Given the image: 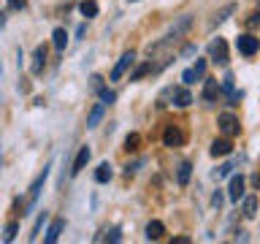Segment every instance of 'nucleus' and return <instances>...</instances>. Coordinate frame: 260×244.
<instances>
[{
	"label": "nucleus",
	"mask_w": 260,
	"mask_h": 244,
	"mask_svg": "<svg viewBox=\"0 0 260 244\" xmlns=\"http://www.w3.org/2000/svg\"><path fill=\"white\" fill-rule=\"evenodd\" d=\"M79 11L87 16V19H92V16H98V3L95 0H81L79 3Z\"/></svg>",
	"instance_id": "20"
},
{
	"label": "nucleus",
	"mask_w": 260,
	"mask_h": 244,
	"mask_svg": "<svg viewBox=\"0 0 260 244\" xmlns=\"http://www.w3.org/2000/svg\"><path fill=\"white\" fill-rule=\"evenodd\" d=\"M16 231H19V225H16V223H8V225H6V233H3V239H6V241H14Z\"/></svg>",
	"instance_id": "26"
},
{
	"label": "nucleus",
	"mask_w": 260,
	"mask_h": 244,
	"mask_svg": "<svg viewBox=\"0 0 260 244\" xmlns=\"http://www.w3.org/2000/svg\"><path fill=\"white\" fill-rule=\"evenodd\" d=\"M195 79H198V76H195V71H192V68H187V71L182 73V81H184V84H192Z\"/></svg>",
	"instance_id": "31"
},
{
	"label": "nucleus",
	"mask_w": 260,
	"mask_h": 244,
	"mask_svg": "<svg viewBox=\"0 0 260 244\" xmlns=\"http://www.w3.org/2000/svg\"><path fill=\"white\" fill-rule=\"evenodd\" d=\"M209 54H211V63L228 65V60H231V54H228V41L217 36V41H211V46H209Z\"/></svg>",
	"instance_id": "3"
},
{
	"label": "nucleus",
	"mask_w": 260,
	"mask_h": 244,
	"mask_svg": "<svg viewBox=\"0 0 260 244\" xmlns=\"http://www.w3.org/2000/svg\"><path fill=\"white\" fill-rule=\"evenodd\" d=\"M231 14H236V6H233V3L222 6V8H219V11L214 14V19H211V27H217V24H222V22H225Z\"/></svg>",
	"instance_id": "18"
},
{
	"label": "nucleus",
	"mask_w": 260,
	"mask_h": 244,
	"mask_svg": "<svg viewBox=\"0 0 260 244\" xmlns=\"http://www.w3.org/2000/svg\"><path fill=\"white\" fill-rule=\"evenodd\" d=\"M236 49H239L244 57H252V54H257V49H260V38H255L252 33H241V36L236 38Z\"/></svg>",
	"instance_id": "2"
},
{
	"label": "nucleus",
	"mask_w": 260,
	"mask_h": 244,
	"mask_svg": "<svg viewBox=\"0 0 260 244\" xmlns=\"http://www.w3.org/2000/svg\"><path fill=\"white\" fill-rule=\"evenodd\" d=\"M101 101H103V103H114V101H117V95H114L111 89L103 87V89H101Z\"/></svg>",
	"instance_id": "28"
},
{
	"label": "nucleus",
	"mask_w": 260,
	"mask_h": 244,
	"mask_svg": "<svg viewBox=\"0 0 260 244\" xmlns=\"http://www.w3.org/2000/svg\"><path fill=\"white\" fill-rule=\"evenodd\" d=\"M184 141H187V136L179 125H168L162 130V144L166 146H184Z\"/></svg>",
	"instance_id": "5"
},
{
	"label": "nucleus",
	"mask_w": 260,
	"mask_h": 244,
	"mask_svg": "<svg viewBox=\"0 0 260 244\" xmlns=\"http://www.w3.org/2000/svg\"><path fill=\"white\" fill-rule=\"evenodd\" d=\"M174 244H190V239H187V236H176Z\"/></svg>",
	"instance_id": "36"
},
{
	"label": "nucleus",
	"mask_w": 260,
	"mask_h": 244,
	"mask_svg": "<svg viewBox=\"0 0 260 244\" xmlns=\"http://www.w3.org/2000/svg\"><path fill=\"white\" fill-rule=\"evenodd\" d=\"M144 233H146L149 241H157V239H162V233H166V225H162L160 220H149L146 228H144Z\"/></svg>",
	"instance_id": "14"
},
{
	"label": "nucleus",
	"mask_w": 260,
	"mask_h": 244,
	"mask_svg": "<svg viewBox=\"0 0 260 244\" xmlns=\"http://www.w3.org/2000/svg\"><path fill=\"white\" fill-rule=\"evenodd\" d=\"M217 125H219V130H222V136H228V138L239 136V130H241L239 117H236V114H231V111H222V114H219V117H217Z\"/></svg>",
	"instance_id": "1"
},
{
	"label": "nucleus",
	"mask_w": 260,
	"mask_h": 244,
	"mask_svg": "<svg viewBox=\"0 0 260 244\" xmlns=\"http://www.w3.org/2000/svg\"><path fill=\"white\" fill-rule=\"evenodd\" d=\"M109 179H111V166H109V163H101V166H98V171H95V182L106 185Z\"/></svg>",
	"instance_id": "21"
},
{
	"label": "nucleus",
	"mask_w": 260,
	"mask_h": 244,
	"mask_svg": "<svg viewBox=\"0 0 260 244\" xmlns=\"http://www.w3.org/2000/svg\"><path fill=\"white\" fill-rule=\"evenodd\" d=\"M217 95H219L217 79H206V84H203V101H217Z\"/></svg>",
	"instance_id": "17"
},
{
	"label": "nucleus",
	"mask_w": 260,
	"mask_h": 244,
	"mask_svg": "<svg viewBox=\"0 0 260 244\" xmlns=\"http://www.w3.org/2000/svg\"><path fill=\"white\" fill-rule=\"evenodd\" d=\"M252 182H255V187L260 190V174H255V176H252Z\"/></svg>",
	"instance_id": "37"
},
{
	"label": "nucleus",
	"mask_w": 260,
	"mask_h": 244,
	"mask_svg": "<svg viewBox=\"0 0 260 244\" xmlns=\"http://www.w3.org/2000/svg\"><path fill=\"white\" fill-rule=\"evenodd\" d=\"M192 71H195V76H198V79H203V71H206V60H198V63L192 65Z\"/></svg>",
	"instance_id": "30"
},
{
	"label": "nucleus",
	"mask_w": 260,
	"mask_h": 244,
	"mask_svg": "<svg viewBox=\"0 0 260 244\" xmlns=\"http://www.w3.org/2000/svg\"><path fill=\"white\" fill-rule=\"evenodd\" d=\"M146 73H152V63H141V65H138V68H136L133 73H130V81H138V79H144Z\"/></svg>",
	"instance_id": "24"
},
{
	"label": "nucleus",
	"mask_w": 260,
	"mask_h": 244,
	"mask_svg": "<svg viewBox=\"0 0 260 244\" xmlns=\"http://www.w3.org/2000/svg\"><path fill=\"white\" fill-rule=\"evenodd\" d=\"M89 158H92V152H89V146H81V149H79V155H76V160H73L71 176H79L81 171L87 168V163H89Z\"/></svg>",
	"instance_id": "11"
},
{
	"label": "nucleus",
	"mask_w": 260,
	"mask_h": 244,
	"mask_svg": "<svg viewBox=\"0 0 260 244\" xmlns=\"http://www.w3.org/2000/svg\"><path fill=\"white\" fill-rule=\"evenodd\" d=\"M89 87H92L95 93H101V89H103V76H98V73H92V76H89Z\"/></svg>",
	"instance_id": "27"
},
{
	"label": "nucleus",
	"mask_w": 260,
	"mask_h": 244,
	"mask_svg": "<svg viewBox=\"0 0 260 244\" xmlns=\"http://www.w3.org/2000/svg\"><path fill=\"white\" fill-rule=\"evenodd\" d=\"M171 98H174V106H179V109H187V106L192 103V93L187 87H176L171 89Z\"/></svg>",
	"instance_id": "12"
},
{
	"label": "nucleus",
	"mask_w": 260,
	"mask_h": 244,
	"mask_svg": "<svg viewBox=\"0 0 260 244\" xmlns=\"http://www.w3.org/2000/svg\"><path fill=\"white\" fill-rule=\"evenodd\" d=\"M138 144H141V136H138V133H127V138H125V149H127V152H136Z\"/></svg>",
	"instance_id": "25"
},
{
	"label": "nucleus",
	"mask_w": 260,
	"mask_h": 244,
	"mask_svg": "<svg viewBox=\"0 0 260 244\" xmlns=\"http://www.w3.org/2000/svg\"><path fill=\"white\" fill-rule=\"evenodd\" d=\"M127 3H138V0H127Z\"/></svg>",
	"instance_id": "39"
},
{
	"label": "nucleus",
	"mask_w": 260,
	"mask_h": 244,
	"mask_svg": "<svg viewBox=\"0 0 260 244\" xmlns=\"http://www.w3.org/2000/svg\"><path fill=\"white\" fill-rule=\"evenodd\" d=\"M211 203H214V206H217V209H219V206H222V193H219V190L214 193V198H211Z\"/></svg>",
	"instance_id": "34"
},
{
	"label": "nucleus",
	"mask_w": 260,
	"mask_h": 244,
	"mask_svg": "<svg viewBox=\"0 0 260 244\" xmlns=\"http://www.w3.org/2000/svg\"><path fill=\"white\" fill-rule=\"evenodd\" d=\"M49 168L52 166H46L41 174L32 179V185H30V195H27V206H36V201H38V195H41V190H44V185H46V179H49Z\"/></svg>",
	"instance_id": "6"
},
{
	"label": "nucleus",
	"mask_w": 260,
	"mask_h": 244,
	"mask_svg": "<svg viewBox=\"0 0 260 244\" xmlns=\"http://www.w3.org/2000/svg\"><path fill=\"white\" fill-rule=\"evenodd\" d=\"M103 111H106V103H95L92 111H89V117H87V128H95L98 122L103 119Z\"/></svg>",
	"instance_id": "19"
},
{
	"label": "nucleus",
	"mask_w": 260,
	"mask_h": 244,
	"mask_svg": "<svg viewBox=\"0 0 260 244\" xmlns=\"http://www.w3.org/2000/svg\"><path fill=\"white\" fill-rule=\"evenodd\" d=\"M65 231V220L62 217H57V220H52V225H49V231H46V236H44V241L46 244H54L57 239H60V233Z\"/></svg>",
	"instance_id": "13"
},
{
	"label": "nucleus",
	"mask_w": 260,
	"mask_h": 244,
	"mask_svg": "<svg viewBox=\"0 0 260 244\" xmlns=\"http://www.w3.org/2000/svg\"><path fill=\"white\" fill-rule=\"evenodd\" d=\"M211 158H225V155H231L233 152V141L231 138H214V141H211Z\"/></svg>",
	"instance_id": "9"
},
{
	"label": "nucleus",
	"mask_w": 260,
	"mask_h": 244,
	"mask_svg": "<svg viewBox=\"0 0 260 244\" xmlns=\"http://www.w3.org/2000/svg\"><path fill=\"white\" fill-rule=\"evenodd\" d=\"M3 24H6V14L0 11V27H3Z\"/></svg>",
	"instance_id": "38"
},
{
	"label": "nucleus",
	"mask_w": 260,
	"mask_h": 244,
	"mask_svg": "<svg viewBox=\"0 0 260 244\" xmlns=\"http://www.w3.org/2000/svg\"><path fill=\"white\" fill-rule=\"evenodd\" d=\"M190 171H192V166L190 163H179V171H176V179H179V185H187L190 182Z\"/></svg>",
	"instance_id": "22"
},
{
	"label": "nucleus",
	"mask_w": 260,
	"mask_h": 244,
	"mask_svg": "<svg viewBox=\"0 0 260 244\" xmlns=\"http://www.w3.org/2000/svg\"><path fill=\"white\" fill-rule=\"evenodd\" d=\"M46 68V46H36V52H32V65H30V73L32 76H41Z\"/></svg>",
	"instance_id": "10"
},
{
	"label": "nucleus",
	"mask_w": 260,
	"mask_h": 244,
	"mask_svg": "<svg viewBox=\"0 0 260 244\" xmlns=\"http://www.w3.org/2000/svg\"><path fill=\"white\" fill-rule=\"evenodd\" d=\"M190 24H192V16H182L176 24H171V30L166 33V38H168V41H179L187 30H190Z\"/></svg>",
	"instance_id": "8"
},
{
	"label": "nucleus",
	"mask_w": 260,
	"mask_h": 244,
	"mask_svg": "<svg viewBox=\"0 0 260 244\" xmlns=\"http://www.w3.org/2000/svg\"><path fill=\"white\" fill-rule=\"evenodd\" d=\"M231 174H233V166H231V163H222V166L217 168V176H231Z\"/></svg>",
	"instance_id": "29"
},
{
	"label": "nucleus",
	"mask_w": 260,
	"mask_h": 244,
	"mask_svg": "<svg viewBox=\"0 0 260 244\" xmlns=\"http://www.w3.org/2000/svg\"><path fill=\"white\" fill-rule=\"evenodd\" d=\"M46 220H49V211L44 209V211H41V215H38V220H36V225H32V233H30V239H32V241L38 239V233H41V228H44V223H46Z\"/></svg>",
	"instance_id": "23"
},
{
	"label": "nucleus",
	"mask_w": 260,
	"mask_h": 244,
	"mask_svg": "<svg viewBox=\"0 0 260 244\" xmlns=\"http://www.w3.org/2000/svg\"><path fill=\"white\" fill-rule=\"evenodd\" d=\"M19 93H30V81H27V79L19 81Z\"/></svg>",
	"instance_id": "35"
},
{
	"label": "nucleus",
	"mask_w": 260,
	"mask_h": 244,
	"mask_svg": "<svg viewBox=\"0 0 260 244\" xmlns=\"http://www.w3.org/2000/svg\"><path fill=\"white\" fill-rule=\"evenodd\" d=\"M52 44H54L57 52H62V49L68 46V33H65V27H54V33H52Z\"/></svg>",
	"instance_id": "16"
},
{
	"label": "nucleus",
	"mask_w": 260,
	"mask_h": 244,
	"mask_svg": "<svg viewBox=\"0 0 260 244\" xmlns=\"http://www.w3.org/2000/svg\"><path fill=\"white\" fill-rule=\"evenodd\" d=\"M244 190H247V182H244V176H231V185H228V198L239 203L244 198Z\"/></svg>",
	"instance_id": "7"
},
{
	"label": "nucleus",
	"mask_w": 260,
	"mask_h": 244,
	"mask_svg": "<svg viewBox=\"0 0 260 244\" xmlns=\"http://www.w3.org/2000/svg\"><path fill=\"white\" fill-rule=\"evenodd\" d=\"M241 215L247 220L257 217V195H244L241 198Z\"/></svg>",
	"instance_id": "15"
},
{
	"label": "nucleus",
	"mask_w": 260,
	"mask_h": 244,
	"mask_svg": "<svg viewBox=\"0 0 260 244\" xmlns=\"http://www.w3.org/2000/svg\"><path fill=\"white\" fill-rule=\"evenodd\" d=\"M133 63H136V52H125V54H122L117 60V65H114V71H111V81H119L130 68H133Z\"/></svg>",
	"instance_id": "4"
},
{
	"label": "nucleus",
	"mask_w": 260,
	"mask_h": 244,
	"mask_svg": "<svg viewBox=\"0 0 260 244\" xmlns=\"http://www.w3.org/2000/svg\"><path fill=\"white\" fill-rule=\"evenodd\" d=\"M8 6H11L14 11H22V8L27 6V0H8Z\"/></svg>",
	"instance_id": "33"
},
{
	"label": "nucleus",
	"mask_w": 260,
	"mask_h": 244,
	"mask_svg": "<svg viewBox=\"0 0 260 244\" xmlns=\"http://www.w3.org/2000/svg\"><path fill=\"white\" fill-rule=\"evenodd\" d=\"M119 239H122V228H111V231H109V241L117 244Z\"/></svg>",
	"instance_id": "32"
}]
</instances>
